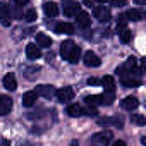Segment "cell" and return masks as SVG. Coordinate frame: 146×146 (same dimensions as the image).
Returning a JSON list of instances; mask_svg holds the SVG:
<instances>
[{
    "instance_id": "obj_1",
    "label": "cell",
    "mask_w": 146,
    "mask_h": 146,
    "mask_svg": "<svg viewBox=\"0 0 146 146\" xmlns=\"http://www.w3.org/2000/svg\"><path fill=\"white\" fill-rule=\"evenodd\" d=\"M60 55L64 60L70 62V64H78V60L81 58V48L70 40H65L60 45Z\"/></svg>"
},
{
    "instance_id": "obj_2",
    "label": "cell",
    "mask_w": 146,
    "mask_h": 146,
    "mask_svg": "<svg viewBox=\"0 0 146 146\" xmlns=\"http://www.w3.org/2000/svg\"><path fill=\"white\" fill-rule=\"evenodd\" d=\"M62 11H64V14L67 17H72L81 11V5L78 2H74V0H64L62 2Z\"/></svg>"
},
{
    "instance_id": "obj_3",
    "label": "cell",
    "mask_w": 146,
    "mask_h": 146,
    "mask_svg": "<svg viewBox=\"0 0 146 146\" xmlns=\"http://www.w3.org/2000/svg\"><path fill=\"white\" fill-rule=\"evenodd\" d=\"M55 95H57V98H58V102H62V103H67V102H70L72 98H74V90H72L70 86H64V88H60V90H55Z\"/></svg>"
},
{
    "instance_id": "obj_4",
    "label": "cell",
    "mask_w": 146,
    "mask_h": 146,
    "mask_svg": "<svg viewBox=\"0 0 146 146\" xmlns=\"http://www.w3.org/2000/svg\"><path fill=\"white\" fill-rule=\"evenodd\" d=\"M93 14H95V17H96L100 23H108V21H110V9H107L105 5H98V7H95Z\"/></svg>"
},
{
    "instance_id": "obj_5",
    "label": "cell",
    "mask_w": 146,
    "mask_h": 146,
    "mask_svg": "<svg viewBox=\"0 0 146 146\" xmlns=\"http://www.w3.org/2000/svg\"><path fill=\"white\" fill-rule=\"evenodd\" d=\"M35 91H36L38 96H43V98H52L55 95V88L50 86V84H40V86L35 88Z\"/></svg>"
},
{
    "instance_id": "obj_6",
    "label": "cell",
    "mask_w": 146,
    "mask_h": 146,
    "mask_svg": "<svg viewBox=\"0 0 146 146\" xmlns=\"http://www.w3.org/2000/svg\"><path fill=\"white\" fill-rule=\"evenodd\" d=\"M120 107H122L124 110H127V112H132V110H136V108L139 107V100H137L136 96H125V98L120 102Z\"/></svg>"
},
{
    "instance_id": "obj_7",
    "label": "cell",
    "mask_w": 146,
    "mask_h": 146,
    "mask_svg": "<svg viewBox=\"0 0 146 146\" xmlns=\"http://www.w3.org/2000/svg\"><path fill=\"white\" fill-rule=\"evenodd\" d=\"M84 64L88 65V67H100V64H102V60H100V57L95 53V52H86L84 53Z\"/></svg>"
},
{
    "instance_id": "obj_8",
    "label": "cell",
    "mask_w": 146,
    "mask_h": 146,
    "mask_svg": "<svg viewBox=\"0 0 146 146\" xmlns=\"http://www.w3.org/2000/svg\"><path fill=\"white\" fill-rule=\"evenodd\" d=\"M2 84H4V88H5L7 91H14V90L17 88L16 74H12V72H9V74H5V76H4V81H2Z\"/></svg>"
},
{
    "instance_id": "obj_9",
    "label": "cell",
    "mask_w": 146,
    "mask_h": 146,
    "mask_svg": "<svg viewBox=\"0 0 146 146\" xmlns=\"http://www.w3.org/2000/svg\"><path fill=\"white\" fill-rule=\"evenodd\" d=\"M55 31L57 33H64V35H74L76 26L72 23H57L55 24Z\"/></svg>"
},
{
    "instance_id": "obj_10",
    "label": "cell",
    "mask_w": 146,
    "mask_h": 146,
    "mask_svg": "<svg viewBox=\"0 0 146 146\" xmlns=\"http://www.w3.org/2000/svg\"><path fill=\"white\" fill-rule=\"evenodd\" d=\"M76 23H78L79 28H88L91 24V16L88 12H84V11H79L76 14Z\"/></svg>"
},
{
    "instance_id": "obj_11",
    "label": "cell",
    "mask_w": 146,
    "mask_h": 146,
    "mask_svg": "<svg viewBox=\"0 0 146 146\" xmlns=\"http://www.w3.org/2000/svg\"><path fill=\"white\" fill-rule=\"evenodd\" d=\"M112 132L110 131H103V132H98V134H95L93 137H91V141L93 143H98V144H107V143H110L112 141Z\"/></svg>"
},
{
    "instance_id": "obj_12",
    "label": "cell",
    "mask_w": 146,
    "mask_h": 146,
    "mask_svg": "<svg viewBox=\"0 0 146 146\" xmlns=\"http://www.w3.org/2000/svg\"><path fill=\"white\" fill-rule=\"evenodd\" d=\"M12 110V100L5 95H0V115H7Z\"/></svg>"
},
{
    "instance_id": "obj_13",
    "label": "cell",
    "mask_w": 146,
    "mask_h": 146,
    "mask_svg": "<svg viewBox=\"0 0 146 146\" xmlns=\"http://www.w3.org/2000/svg\"><path fill=\"white\" fill-rule=\"evenodd\" d=\"M43 12L48 17H55V16H58L60 9H58V5L55 2H46V4H43Z\"/></svg>"
},
{
    "instance_id": "obj_14",
    "label": "cell",
    "mask_w": 146,
    "mask_h": 146,
    "mask_svg": "<svg viewBox=\"0 0 146 146\" xmlns=\"http://www.w3.org/2000/svg\"><path fill=\"white\" fill-rule=\"evenodd\" d=\"M9 16H11V7L5 2H0V21L4 26H9Z\"/></svg>"
},
{
    "instance_id": "obj_15",
    "label": "cell",
    "mask_w": 146,
    "mask_h": 146,
    "mask_svg": "<svg viewBox=\"0 0 146 146\" xmlns=\"http://www.w3.org/2000/svg\"><path fill=\"white\" fill-rule=\"evenodd\" d=\"M36 98H38V95H36V91L33 90V91H26L24 95H23V107H33L35 103H36Z\"/></svg>"
},
{
    "instance_id": "obj_16",
    "label": "cell",
    "mask_w": 146,
    "mask_h": 146,
    "mask_svg": "<svg viewBox=\"0 0 146 146\" xmlns=\"http://www.w3.org/2000/svg\"><path fill=\"white\" fill-rule=\"evenodd\" d=\"M26 55H28L31 60H36V58L41 57V52H40V48H38L36 43H29V45L26 46Z\"/></svg>"
},
{
    "instance_id": "obj_17",
    "label": "cell",
    "mask_w": 146,
    "mask_h": 146,
    "mask_svg": "<svg viewBox=\"0 0 146 146\" xmlns=\"http://www.w3.org/2000/svg\"><path fill=\"white\" fill-rule=\"evenodd\" d=\"M67 113L70 115V117H79V115H84L86 113V110L81 107V105H67Z\"/></svg>"
},
{
    "instance_id": "obj_18",
    "label": "cell",
    "mask_w": 146,
    "mask_h": 146,
    "mask_svg": "<svg viewBox=\"0 0 146 146\" xmlns=\"http://www.w3.org/2000/svg\"><path fill=\"white\" fill-rule=\"evenodd\" d=\"M36 45L41 46V48H48V46L52 45V40H50V36H46L45 33H38V35H36Z\"/></svg>"
},
{
    "instance_id": "obj_19",
    "label": "cell",
    "mask_w": 146,
    "mask_h": 146,
    "mask_svg": "<svg viewBox=\"0 0 146 146\" xmlns=\"http://www.w3.org/2000/svg\"><path fill=\"white\" fill-rule=\"evenodd\" d=\"M84 103L96 108L102 105V95H88V96H84Z\"/></svg>"
},
{
    "instance_id": "obj_20",
    "label": "cell",
    "mask_w": 146,
    "mask_h": 146,
    "mask_svg": "<svg viewBox=\"0 0 146 146\" xmlns=\"http://www.w3.org/2000/svg\"><path fill=\"white\" fill-rule=\"evenodd\" d=\"M127 19H131V21H141V19H144V12L141 11V9H131V11H127Z\"/></svg>"
},
{
    "instance_id": "obj_21",
    "label": "cell",
    "mask_w": 146,
    "mask_h": 146,
    "mask_svg": "<svg viewBox=\"0 0 146 146\" xmlns=\"http://www.w3.org/2000/svg\"><path fill=\"white\" fill-rule=\"evenodd\" d=\"M102 86L105 91H115V79L112 76H105L102 79Z\"/></svg>"
},
{
    "instance_id": "obj_22",
    "label": "cell",
    "mask_w": 146,
    "mask_h": 146,
    "mask_svg": "<svg viewBox=\"0 0 146 146\" xmlns=\"http://www.w3.org/2000/svg\"><path fill=\"white\" fill-rule=\"evenodd\" d=\"M100 125H115V127H122V120L120 117H108L105 120H98Z\"/></svg>"
},
{
    "instance_id": "obj_23",
    "label": "cell",
    "mask_w": 146,
    "mask_h": 146,
    "mask_svg": "<svg viewBox=\"0 0 146 146\" xmlns=\"http://www.w3.org/2000/svg\"><path fill=\"white\" fill-rule=\"evenodd\" d=\"M120 81H122V84H124V86H129V88H132V86H139V84H141V81H139V79H132V76H129V74L122 76V78H120Z\"/></svg>"
},
{
    "instance_id": "obj_24",
    "label": "cell",
    "mask_w": 146,
    "mask_h": 146,
    "mask_svg": "<svg viewBox=\"0 0 146 146\" xmlns=\"http://www.w3.org/2000/svg\"><path fill=\"white\" fill-rule=\"evenodd\" d=\"M115 100V93L113 91H105L102 95V105H112Z\"/></svg>"
},
{
    "instance_id": "obj_25",
    "label": "cell",
    "mask_w": 146,
    "mask_h": 146,
    "mask_svg": "<svg viewBox=\"0 0 146 146\" xmlns=\"http://www.w3.org/2000/svg\"><path fill=\"white\" fill-rule=\"evenodd\" d=\"M119 36H120V41H122V43H129L132 35H131V31H129L127 28H124V29L119 31Z\"/></svg>"
},
{
    "instance_id": "obj_26",
    "label": "cell",
    "mask_w": 146,
    "mask_h": 146,
    "mask_svg": "<svg viewBox=\"0 0 146 146\" xmlns=\"http://www.w3.org/2000/svg\"><path fill=\"white\" fill-rule=\"evenodd\" d=\"M36 17H38V14H36V11H35V9H28V11H26V14H24V19H26L28 23H35V21H36Z\"/></svg>"
},
{
    "instance_id": "obj_27",
    "label": "cell",
    "mask_w": 146,
    "mask_h": 146,
    "mask_svg": "<svg viewBox=\"0 0 146 146\" xmlns=\"http://www.w3.org/2000/svg\"><path fill=\"white\" fill-rule=\"evenodd\" d=\"M125 24H127V16H125V14H120V16L117 17V29H119V31L124 29Z\"/></svg>"
},
{
    "instance_id": "obj_28",
    "label": "cell",
    "mask_w": 146,
    "mask_h": 146,
    "mask_svg": "<svg viewBox=\"0 0 146 146\" xmlns=\"http://www.w3.org/2000/svg\"><path fill=\"white\" fill-rule=\"evenodd\" d=\"M134 124H137V125H144L146 124V120H144V117L143 115H132V119H131Z\"/></svg>"
},
{
    "instance_id": "obj_29",
    "label": "cell",
    "mask_w": 146,
    "mask_h": 146,
    "mask_svg": "<svg viewBox=\"0 0 146 146\" xmlns=\"http://www.w3.org/2000/svg\"><path fill=\"white\" fill-rule=\"evenodd\" d=\"M110 2L113 4V7H124L127 2H125V0H110Z\"/></svg>"
},
{
    "instance_id": "obj_30",
    "label": "cell",
    "mask_w": 146,
    "mask_h": 146,
    "mask_svg": "<svg viewBox=\"0 0 146 146\" xmlns=\"http://www.w3.org/2000/svg\"><path fill=\"white\" fill-rule=\"evenodd\" d=\"M98 83H100V81H96V79H88V84H90V86H96Z\"/></svg>"
},
{
    "instance_id": "obj_31",
    "label": "cell",
    "mask_w": 146,
    "mask_h": 146,
    "mask_svg": "<svg viewBox=\"0 0 146 146\" xmlns=\"http://www.w3.org/2000/svg\"><path fill=\"white\" fill-rule=\"evenodd\" d=\"M28 2H29V0H16V4H17V5H26Z\"/></svg>"
},
{
    "instance_id": "obj_32",
    "label": "cell",
    "mask_w": 146,
    "mask_h": 146,
    "mask_svg": "<svg viewBox=\"0 0 146 146\" xmlns=\"http://www.w3.org/2000/svg\"><path fill=\"white\" fill-rule=\"evenodd\" d=\"M113 146H125V143H124V141H115Z\"/></svg>"
},
{
    "instance_id": "obj_33",
    "label": "cell",
    "mask_w": 146,
    "mask_h": 146,
    "mask_svg": "<svg viewBox=\"0 0 146 146\" xmlns=\"http://www.w3.org/2000/svg\"><path fill=\"white\" fill-rule=\"evenodd\" d=\"M144 2H146V0H136V4H139V5H143Z\"/></svg>"
},
{
    "instance_id": "obj_34",
    "label": "cell",
    "mask_w": 146,
    "mask_h": 146,
    "mask_svg": "<svg viewBox=\"0 0 146 146\" xmlns=\"http://www.w3.org/2000/svg\"><path fill=\"white\" fill-rule=\"evenodd\" d=\"M98 2H102V4H107V2H110V0H98Z\"/></svg>"
}]
</instances>
